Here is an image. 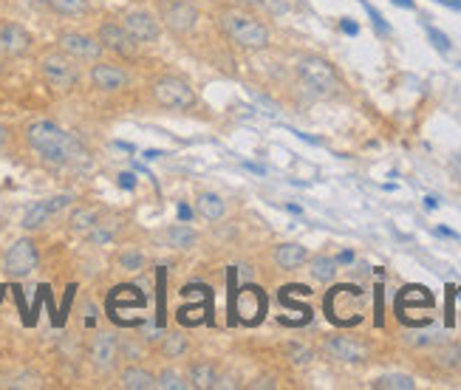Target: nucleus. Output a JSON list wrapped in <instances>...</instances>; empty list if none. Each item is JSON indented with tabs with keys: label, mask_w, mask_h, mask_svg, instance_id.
<instances>
[{
	"label": "nucleus",
	"mask_w": 461,
	"mask_h": 390,
	"mask_svg": "<svg viewBox=\"0 0 461 390\" xmlns=\"http://www.w3.org/2000/svg\"><path fill=\"white\" fill-rule=\"evenodd\" d=\"M340 26H343V31H346V34H357V31H359V26H357L354 20H348V17H346Z\"/></svg>",
	"instance_id": "obj_34"
},
{
	"label": "nucleus",
	"mask_w": 461,
	"mask_h": 390,
	"mask_svg": "<svg viewBox=\"0 0 461 390\" xmlns=\"http://www.w3.org/2000/svg\"><path fill=\"white\" fill-rule=\"evenodd\" d=\"M156 387H161V390H187L190 384H187V379H181L176 371H161V373L156 376Z\"/></svg>",
	"instance_id": "obj_29"
},
{
	"label": "nucleus",
	"mask_w": 461,
	"mask_h": 390,
	"mask_svg": "<svg viewBox=\"0 0 461 390\" xmlns=\"http://www.w3.org/2000/svg\"><path fill=\"white\" fill-rule=\"evenodd\" d=\"M43 3L63 17H79L88 12V0H43Z\"/></svg>",
	"instance_id": "obj_24"
},
{
	"label": "nucleus",
	"mask_w": 461,
	"mask_h": 390,
	"mask_svg": "<svg viewBox=\"0 0 461 390\" xmlns=\"http://www.w3.org/2000/svg\"><path fill=\"white\" fill-rule=\"evenodd\" d=\"M26 145L51 167H71L76 161H86V147L76 136L63 130L51 119H34L26 124Z\"/></svg>",
	"instance_id": "obj_1"
},
{
	"label": "nucleus",
	"mask_w": 461,
	"mask_h": 390,
	"mask_svg": "<svg viewBox=\"0 0 461 390\" xmlns=\"http://www.w3.org/2000/svg\"><path fill=\"white\" fill-rule=\"evenodd\" d=\"M37 260H40V254H37L34 241L31 238H20V241H15L9 246L6 257H3V272L9 277H15V280H23V277H29L37 269Z\"/></svg>",
	"instance_id": "obj_7"
},
{
	"label": "nucleus",
	"mask_w": 461,
	"mask_h": 390,
	"mask_svg": "<svg viewBox=\"0 0 461 390\" xmlns=\"http://www.w3.org/2000/svg\"><path fill=\"white\" fill-rule=\"evenodd\" d=\"M159 351H161L164 359H179V357H184V354H187V336L179 334V331L164 334L161 342H159Z\"/></svg>",
	"instance_id": "obj_22"
},
{
	"label": "nucleus",
	"mask_w": 461,
	"mask_h": 390,
	"mask_svg": "<svg viewBox=\"0 0 461 390\" xmlns=\"http://www.w3.org/2000/svg\"><path fill=\"white\" fill-rule=\"evenodd\" d=\"M275 263H277V269H286V272H291V269H300L306 260H309V252H306V246H300V243H280L277 249H275Z\"/></svg>",
	"instance_id": "obj_17"
},
{
	"label": "nucleus",
	"mask_w": 461,
	"mask_h": 390,
	"mask_svg": "<svg viewBox=\"0 0 461 390\" xmlns=\"http://www.w3.org/2000/svg\"><path fill=\"white\" fill-rule=\"evenodd\" d=\"M91 82H94V88H99L105 94H113V91H122L124 85L131 82V76L116 63H94L91 65Z\"/></svg>",
	"instance_id": "obj_13"
},
{
	"label": "nucleus",
	"mask_w": 461,
	"mask_h": 390,
	"mask_svg": "<svg viewBox=\"0 0 461 390\" xmlns=\"http://www.w3.org/2000/svg\"><path fill=\"white\" fill-rule=\"evenodd\" d=\"M57 46H60V51H65L68 57H74V60H99L102 57V42L97 40V37H91V34H82V31H63L60 37H57Z\"/></svg>",
	"instance_id": "obj_8"
},
{
	"label": "nucleus",
	"mask_w": 461,
	"mask_h": 390,
	"mask_svg": "<svg viewBox=\"0 0 461 390\" xmlns=\"http://www.w3.org/2000/svg\"><path fill=\"white\" fill-rule=\"evenodd\" d=\"M119 379H122V387H128V390H153L156 387V376L139 365H128Z\"/></svg>",
	"instance_id": "obj_19"
},
{
	"label": "nucleus",
	"mask_w": 461,
	"mask_h": 390,
	"mask_svg": "<svg viewBox=\"0 0 461 390\" xmlns=\"http://www.w3.org/2000/svg\"><path fill=\"white\" fill-rule=\"evenodd\" d=\"M436 232H439V235H444V238H458V235H455V232H450V229H447V227H439V229H436Z\"/></svg>",
	"instance_id": "obj_41"
},
{
	"label": "nucleus",
	"mask_w": 461,
	"mask_h": 390,
	"mask_svg": "<svg viewBox=\"0 0 461 390\" xmlns=\"http://www.w3.org/2000/svg\"><path fill=\"white\" fill-rule=\"evenodd\" d=\"M373 387H380V390H413L416 382L407 376V373H385L373 382Z\"/></svg>",
	"instance_id": "obj_26"
},
{
	"label": "nucleus",
	"mask_w": 461,
	"mask_h": 390,
	"mask_svg": "<svg viewBox=\"0 0 461 390\" xmlns=\"http://www.w3.org/2000/svg\"><path fill=\"white\" fill-rule=\"evenodd\" d=\"M88 359L99 373H108L119 362V342L111 334H97L88 345Z\"/></svg>",
	"instance_id": "obj_12"
},
{
	"label": "nucleus",
	"mask_w": 461,
	"mask_h": 390,
	"mask_svg": "<svg viewBox=\"0 0 461 390\" xmlns=\"http://www.w3.org/2000/svg\"><path fill=\"white\" fill-rule=\"evenodd\" d=\"M425 206H428V209H436V206H439V201H436V198H430V195H428V198H425Z\"/></svg>",
	"instance_id": "obj_43"
},
{
	"label": "nucleus",
	"mask_w": 461,
	"mask_h": 390,
	"mask_svg": "<svg viewBox=\"0 0 461 390\" xmlns=\"http://www.w3.org/2000/svg\"><path fill=\"white\" fill-rule=\"evenodd\" d=\"M238 3H264V0H238Z\"/></svg>",
	"instance_id": "obj_44"
},
{
	"label": "nucleus",
	"mask_w": 461,
	"mask_h": 390,
	"mask_svg": "<svg viewBox=\"0 0 461 390\" xmlns=\"http://www.w3.org/2000/svg\"><path fill=\"white\" fill-rule=\"evenodd\" d=\"M6 142H9V127H6V124H0V150L6 147Z\"/></svg>",
	"instance_id": "obj_35"
},
{
	"label": "nucleus",
	"mask_w": 461,
	"mask_h": 390,
	"mask_svg": "<svg viewBox=\"0 0 461 390\" xmlns=\"http://www.w3.org/2000/svg\"><path fill=\"white\" fill-rule=\"evenodd\" d=\"M31 49V34L20 23H3L0 26V51L6 57H23Z\"/></svg>",
	"instance_id": "obj_14"
},
{
	"label": "nucleus",
	"mask_w": 461,
	"mask_h": 390,
	"mask_svg": "<svg viewBox=\"0 0 461 390\" xmlns=\"http://www.w3.org/2000/svg\"><path fill=\"white\" fill-rule=\"evenodd\" d=\"M187 384L195 387V390H213V387H218L221 382H218L216 365H209V362H195V365H190V371H187Z\"/></svg>",
	"instance_id": "obj_18"
},
{
	"label": "nucleus",
	"mask_w": 461,
	"mask_h": 390,
	"mask_svg": "<svg viewBox=\"0 0 461 390\" xmlns=\"http://www.w3.org/2000/svg\"><path fill=\"white\" fill-rule=\"evenodd\" d=\"M362 6H365V12H368V15H371V20H373V26H376V29H380V34H391V26H388V23H385V20H382V15H380V12H376V9H373V6H368V3H365V0H362Z\"/></svg>",
	"instance_id": "obj_31"
},
{
	"label": "nucleus",
	"mask_w": 461,
	"mask_h": 390,
	"mask_svg": "<svg viewBox=\"0 0 461 390\" xmlns=\"http://www.w3.org/2000/svg\"><path fill=\"white\" fill-rule=\"evenodd\" d=\"M428 40L433 42V46H436L439 51H450V37H447L444 31H439V29L428 26Z\"/></svg>",
	"instance_id": "obj_30"
},
{
	"label": "nucleus",
	"mask_w": 461,
	"mask_h": 390,
	"mask_svg": "<svg viewBox=\"0 0 461 390\" xmlns=\"http://www.w3.org/2000/svg\"><path fill=\"white\" fill-rule=\"evenodd\" d=\"M309 272L317 283H331L337 277V257H328V254H317V257H309Z\"/></svg>",
	"instance_id": "obj_21"
},
{
	"label": "nucleus",
	"mask_w": 461,
	"mask_h": 390,
	"mask_svg": "<svg viewBox=\"0 0 461 390\" xmlns=\"http://www.w3.org/2000/svg\"><path fill=\"white\" fill-rule=\"evenodd\" d=\"M74 204V195L63 193V195H51L46 201H37L34 206H29V212L23 215V229H40L46 227L54 215H60L63 209H68Z\"/></svg>",
	"instance_id": "obj_10"
},
{
	"label": "nucleus",
	"mask_w": 461,
	"mask_h": 390,
	"mask_svg": "<svg viewBox=\"0 0 461 390\" xmlns=\"http://www.w3.org/2000/svg\"><path fill=\"white\" fill-rule=\"evenodd\" d=\"M436 362H439V368H444V371L458 368V365H461V345H444V348L436 354Z\"/></svg>",
	"instance_id": "obj_28"
},
{
	"label": "nucleus",
	"mask_w": 461,
	"mask_h": 390,
	"mask_svg": "<svg viewBox=\"0 0 461 390\" xmlns=\"http://www.w3.org/2000/svg\"><path fill=\"white\" fill-rule=\"evenodd\" d=\"M122 26L128 29V34L139 42V46H145V42H156V40L161 37V23H159L150 12H142V9L124 15V17H122Z\"/></svg>",
	"instance_id": "obj_11"
},
{
	"label": "nucleus",
	"mask_w": 461,
	"mask_h": 390,
	"mask_svg": "<svg viewBox=\"0 0 461 390\" xmlns=\"http://www.w3.org/2000/svg\"><path fill=\"white\" fill-rule=\"evenodd\" d=\"M97 40L102 42V49L105 51H113L119 57H136V49H139V42L128 34V29H124L122 23H102L99 31H97Z\"/></svg>",
	"instance_id": "obj_9"
},
{
	"label": "nucleus",
	"mask_w": 461,
	"mask_h": 390,
	"mask_svg": "<svg viewBox=\"0 0 461 390\" xmlns=\"http://www.w3.org/2000/svg\"><path fill=\"white\" fill-rule=\"evenodd\" d=\"M119 187H128V190H134V187H136V179L131 176V172H119Z\"/></svg>",
	"instance_id": "obj_33"
},
{
	"label": "nucleus",
	"mask_w": 461,
	"mask_h": 390,
	"mask_svg": "<svg viewBox=\"0 0 461 390\" xmlns=\"http://www.w3.org/2000/svg\"><path fill=\"white\" fill-rule=\"evenodd\" d=\"M179 215H181V218H184V221H187V218H190V215H193V209H190V206H184V204H181V206H179Z\"/></svg>",
	"instance_id": "obj_38"
},
{
	"label": "nucleus",
	"mask_w": 461,
	"mask_h": 390,
	"mask_svg": "<svg viewBox=\"0 0 461 390\" xmlns=\"http://www.w3.org/2000/svg\"><path fill=\"white\" fill-rule=\"evenodd\" d=\"M453 172H455L458 181H461V156H455V159H453Z\"/></svg>",
	"instance_id": "obj_36"
},
{
	"label": "nucleus",
	"mask_w": 461,
	"mask_h": 390,
	"mask_svg": "<svg viewBox=\"0 0 461 390\" xmlns=\"http://www.w3.org/2000/svg\"><path fill=\"white\" fill-rule=\"evenodd\" d=\"M289 354H291V357H298V359H295L298 365H306V362H312V351L300 348V345H289Z\"/></svg>",
	"instance_id": "obj_32"
},
{
	"label": "nucleus",
	"mask_w": 461,
	"mask_h": 390,
	"mask_svg": "<svg viewBox=\"0 0 461 390\" xmlns=\"http://www.w3.org/2000/svg\"><path fill=\"white\" fill-rule=\"evenodd\" d=\"M439 3H444V6H453V9H461V0H439Z\"/></svg>",
	"instance_id": "obj_42"
},
{
	"label": "nucleus",
	"mask_w": 461,
	"mask_h": 390,
	"mask_svg": "<svg viewBox=\"0 0 461 390\" xmlns=\"http://www.w3.org/2000/svg\"><path fill=\"white\" fill-rule=\"evenodd\" d=\"M218 23H221L224 34L235 42V46H241L246 51H261V49L269 46V40H272L266 23L258 20L255 15L243 12V9H224Z\"/></svg>",
	"instance_id": "obj_2"
},
{
	"label": "nucleus",
	"mask_w": 461,
	"mask_h": 390,
	"mask_svg": "<svg viewBox=\"0 0 461 390\" xmlns=\"http://www.w3.org/2000/svg\"><path fill=\"white\" fill-rule=\"evenodd\" d=\"M99 221V212L94 206H79L71 212V218H68V229L74 235H88Z\"/></svg>",
	"instance_id": "obj_20"
},
{
	"label": "nucleus",
	"mask_w": 461,
	"mask_h": 390,
	"mask_svg": "<svg viewBox=\"0 0 461 390\" xmlns=\"http://www.w3.org/2000/svg\"><path fill=\"white\" fill-rule=\"evenodd\" d=\"M298 76L306 88L317 97H331L340 91V76L334 71V65L323 57H303L298 63Z\"/></svg>",
	"instance_id": "obj_3"
},
{
	"label": "nucleus",
	"mask_w": 461,
	"mask_h": 390,
	"mask_svg": "<svg viewBox=\"0 0 461 390\" xmlns=\"http://www.w3.org/2000/svg\"><path fill=\"white\" fill-rule=\"evenodd\" d=\"M249 387H252V390H258V387H272V382H269V379H261V382H255V384H249Z\"/></svg>",
	"instance_id": "obj_40"
},
{
	"label": "nucleus",
	"mask_w": 461,
	"mask_h": 390,
	"mask_svg": "<svg viewBox=\"0 0 461 390\" xmlns=\"http://www.w3.org/2000/svg\"><path fill=\"white\" fill-rule=\"evenodd\" d=\"M40 74L43 79L57 91H71L79 82V71H76V60L68 57L65 51H51L40 60Z\"/></svg>",
	"instance_id": "obj_5"
},
{
	"label": "nucleus",
	"mask_w": 461,
	"mask_h": 390,
	"mask_svg": "<svg viewBox=\"0 0 461 390\" xmlns=\"http://www.w3.org/2000/svg\"><path fill=\"white\" fill-rule=\"evenodd\" d=\"M325 351L334 357V359H340V362H365L368 359V348L362 342L357 339H348V336H331L325 342Z\"/></svg>",
	"instance_id": "obj_15"
},
{
	"label": "nucleus",
	"mask_w": 461,
	"mask_h": 390,
	"mask_svg": "<svg viewBox=\"0 0 461 390\" xmlns=\"http://www.w3.org/2000/svg\"><path fill=\"white\" fill-rule=\"evenodd\" d=\"M167 241H170V246H176V249H193L198 235L190 227H170L167 229Z\"/></svg>",
	"instance_id": "obj_27"
},
{
	"label": "nucleus",
	"mask_w": 461,
	"mask_h": 390,
	"mask_svg": "<svg viewBox=\"0 0 461 390\" xmlns=\"http://www.w3.org/2000/svg\"><path fill=\"white\" fill-rule=\"evenodd\" d=\"M394 3H396V6H402V9H413V6H416L413 0H394Z\"/></svg>",
	"instance_id": "obj_39"
},
{
	"label": "nucleus",
	"mask_w": 461,
	"mask_h": 390,
	"mask_svg": "<svg viewBox=\"0 0 461 390\" xmlns=\"http://www.w3.org/2000/svg\"><path fill=\"white\" fill-rule=\"evenodd\" d=\"M116 232H119V224H113V221H97V227L86 235L88 238V243H94V246H108V243H113V238H116Z\"/></svg>",
	"instance_id": "obj_25"
},
{
	"label": "nucleus",
	"mask_w": 461,
	"mask_h": 390,
	"mask_svg": "<svg viewBox=\"0 0 461 390\" xmlns=\"http://www.w3.org/2000/svg\"><path fill=\"white\" fill-rule=\"evenodd\" d=\"M351 260H354V254H351V252H343V254L337 257V263H351Z\"/></svg>",
	"instance_id": "obj_37"
},
{
	"label": "nucleus",
	"mask_w": 461,
	"mask_h": 390,
	"mask_svg": "<svg viewBox=\"0 0 461 390\" xmlns=\"http://www.w3.org/2000/svg\"><path fill=\"white\" fill-rule=\"evenodd\" d=\"M153 102L167 108V111H187L195 105V91L190 88V82L173 74H164L150 85Z\"/></svg>",
	"instance_id": "obj_4"
},
{
	"label": "nucleus",
	"mask_w": 461,
	"mask_h": 390,
	"mask_svg": "<svg viewBox=\"0 0 461 390\" xmlns=\"http://www.w3.org/2000/svg\"><path fill=\"white\" fill-rule=\"evenodd\" d=\"M198 6L193 3V0H167V3H161V23L167 31L173 34H190L195 26H198Z\"/></svg>",
	"instance_id": "obj_6"
},
{
	"label": "nucleus",
	"mask_w": 461,
	"mask_h": 390,
	"mask_svg": "<svg viewBox=\"0 0 461 390\" xmlns=\"http://www.w3.org/2000/svg\"><path fill=\"white\" fill-rule=\"evenodd\" d=\"M195 212L201 215L204 221L216 224L227 215V201L218 195V193H198L195 195Z\"/></svg>",
	"instance_id": "obj_16"
},
{
	"label": "nucleus",
	"mask_w": 461,
	"mask_h": 390,
	"mask_svg": "<svg viewBox=\"0 0 461 390\" xmlns=\"http://www.w3.org/2000/svg\"><path fill=\"white\" fill-rule=\"evenodd\" d=\"M145 263H147L145 254H142L139 249H134V246H124V249L116 252V266H119L122 272H142Z\"/></svg>",
	"instance_id": "obj_23"
}]
</instances>
